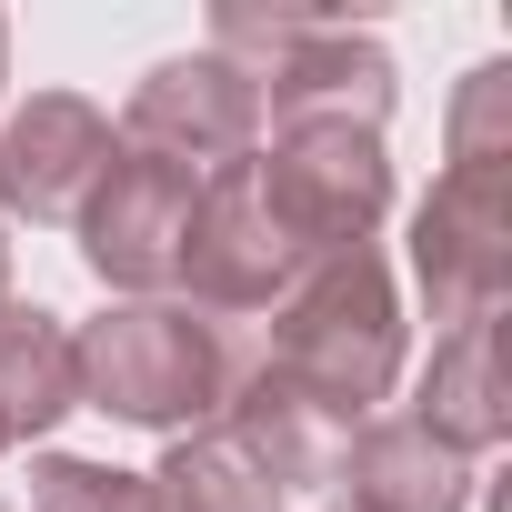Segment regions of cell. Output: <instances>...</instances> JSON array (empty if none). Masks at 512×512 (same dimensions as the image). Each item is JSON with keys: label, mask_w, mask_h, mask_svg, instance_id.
Returning a JSON list of instances; mask_svg holds the SVG:
<instances>
[{"label": "cell", "mask_w": 512, "mask_h": 512, "mask_svg": "<svg viewBox=\"0 0 512 512\" xmlns=\"http://www.w3.org/2000/svg\"><path fill=\"white\" fill-rule=\"evenodd\" d=\"M302 402H322L342 432L392 392L402 372V302L382 251H332V262H302V282L272 302V352H262Z\"/></svg>", "instance_id": "1"}, {"label": "cell", "mask_w": 512, "mask_h": 512, "mask_svg": "<svg viewBox=\"0 0 512 512\" xmlns=\"http://www.w3.org/2000/svg\"><path fill=\"white\" fill-rule=\"evenodd\" d=\"M71 362H81V402L91 412L181 442L191 422H211L231 402V382H241L251 352L231 342V322H211L191 302H121V312H101L71 342Z\"/></svg>", "instance_id": "2"}, {"label": "cell", "mask_w": 512, "mask_h": 512, "mask_svg": "<svg viewBox=\"0 0 512 512\" xmlns=\"http://www.w3.org/2000/svg\"><path fill=\"white\" fill-rule=\"evenodd\" d=\"M251 181H262V201L292 231L302 262L362 251L372 221L392 211V161H382V131H362V121H292L251 161Z\"/></svg>", "instance_id": "3"}, {"label": "cell", "mask_w": 512, "mask_h": 512, "mask_svg": "<svg viewBox=\"0 0 512 512\" xmlns=\"http://www.w3.org/2000/svg\"><path fill=\"white\" fill-rule=\"evenodd\" d=\"M412 282L432 322H492L512 292V171H442L412 211Z\"/></svg>", "instance_id": "4"}, {"label": "cell", "mask_w": 512, "mask_h": 512, "mask_svg": "<svg viewBox=\"0 0 512 512\" xmlns=\"http://www.w3.org/2000/svg\"><path fill=\"white\" fill-rule=\"evenodd\" d=\"M181 282H191V302H201L211 322L262 312V302H282V292L302 282V251H292V231L272 221L251 161H231V171L201 181L191 231H181Z\"/></svg>", "instance_id": "5"}, {"label": "cell", "mask_w": 512, "mask_h": 512, "mask_svg": "<svg viewBox=\"0 0 512 512\" xmlns=\"http://www.w3.org/2000/svg\"><path fill=\"white\" fill-rule=\"evenodd\" d=\"M191 201H201V181H191L181 161L121 141L111 171L91 181V201H81V262H91L111 292H161V282H181Z\"/></svg>", "instance_id": "6"}, {"label": "cell", "mask_w": 512, "mask_h": 512, "mask_svg": "<svg viewBox=\"0 0 512 512\" xmlns=\"http://www.w3.org/2000/svg\"><path fill=\"white\" fill-rule=\"evenodd\" d=\"M121 141H131V151H161V161H181V171H201V161L231 171V161H251V141H262V91H251V71L221 61V51L161 61V71L131 91Z\"/></svg>", "instance_id": "7"}, {"label": "cell", "mask_w": 512, "mask_h": 512, "mask_svg": "<svg viewBox=\"0 0 512 512\" xmlns=\"http://www.w3.org/2000/svg\"><path fill=\"white\" fill-rule=\"evenodd\" d=\"M251 91H262V121H282V131L292 121H362V131H382V111H392V51L372 31L312 11L262 71H251Z\"/></svg>", "instance_id": "8"}, {"label": "cell", "mask_w": 512, "mask_h": 512, "mask_svg": "<svg viewBox=\"0 0 512 512\" xmlns=\"http://www.w3.org/2000/svg\"><path fill=\"white\" fill-rule=\"evenodd\" d=\"M111 121L71 91H41L31 111L0 121V211H21V221H81L91 181L111 171Z\"/></svg>", "instance_id": "9"}, {"label": "cell", "mask_w": 512, "mask_h": 512, "mask_svg": "<svg viewBox=\"0 0 512 512\" xmlns=\"http://www.w3.org/2000/svg\"><path fill=\"white\" fill-rule=\"evenodd\" d=\"M221 442H231L251 472H262L272 492H292V482H332L352 432H342L322 402H302L262 352H251V362H241V382H231V402H221Z\"/></svg>", "instance_id": "10"}, {"label": "cell", "mask_w": 512, "mask_h": 512, "mask_svg": "<svg viewBox=\"0 0 512 512\" xmlns=\"http://www.w3.org/2000/svg\"><path fill=\"white\" fill-rule=\"evenodd\" d=\"M342 512H462L472 502V462L442 452L412 412L402 422H362L342 442Z\"/></svg>", "instance_id": "11"}, {"label": "cell", "mask_w": 512, "mask_h": 512, "mask_svg": "<svg viewBox=\"0 0 512 512\" xmlns=\"http://www.w3.org/2000/svg\"><path fill=\"white\" fill-rule=\"evenodd\" d=\"M412 422H422L442 452H462V462H472V452H492V442L512 432V382H502V312H492V322H462V332L432 352Z\"/></svg>", "instance_id": "12"}, {"label": "cell", "mask_w": 512, "mask_h": 512, "mask_svg": "<svg viewBox=\"0 0 512 512\" xmlns=\"http://www.w3.org/2000/svg\"><path fill=\"white\" fill-rule=\"evenodd\" d=\"M61 412H81L71 332H61L41 302H0V432L31 442V432H51Z\"/></svg>", "instance_id": "13"}, {"label": "cell", "mask_w": 512, "mask_h": 512, "mask_svg": "<svg viewBox=\"0 0 512 512\" xmlns=\"http://www.w3.org/2000/svg\"><path fill=\"white\" fill-rule=\"evenodd\" d=\"M141 482H151V512H282V492L251 472L221 432H181L161 452V472H141Z\"/></svg>", "instance_id": "14"}, {"label": "cell", "mask_w": 512, "mask_h": 512, "mask_svg": "<svg viewBox=\"0 0 512 512\" xmlns=\"http://www.w3.org/2000/svg\"><path fill=\"white\" fill-rule=\"evenodd\" d=\"M452 171H512V61H482L452 91Z\"/></svg>", "instance_id": "15"}, {"label": "cell", "mask_w": 512, "mask_h": 512, "mask_svg": "<svg viewBox=\"0 0 512 512\" xmlns=\"http://www.w3.org/2000/svg\"><path fill=\"white\" fill-rule=\"evenodd\" d=\"M31 512H151V482L111 472V462H81V452H41L31 462Z\"/></svg>", "instance_id": "16"}, {"label": "cell", "mask_w": 512, "mask_h": 512, "mask_svg": "<svg viewBox=\"0 0 512 512\" xmlns=\"http://www.w3.org/2000/svg\"><path fill=\"white\" fill-rule=\"evenodd\" d=\"M0 292H11V241H0Z\"/></svg>", "instance_id": "17"}, {"label": "cell", "mask_w": 512, "mask_h": 512, "mask_svg": "<svg viewBox=\"0 0 512 512\" xmlns=\"http://www.w3.org/2000/svg\"><path fill=\"white\" fill-rule=\"evenodd\" d=\"M0 71H11V21H0Z\"/></svg>", "instance_id": "18"}, {"label": "cell", "mask_w": 512, "mask_h": 512, "mask_svg": "<svg viewBox=\"0 0 512 512\" xmlns=\"http://www.w3.org/2000/svg\"><path fill=\"white\" fill-rule=\"evenodd\" d=\"M0 452H11V432H0Z\"/></svg>", "instance_id": "19"}]
</instances>
